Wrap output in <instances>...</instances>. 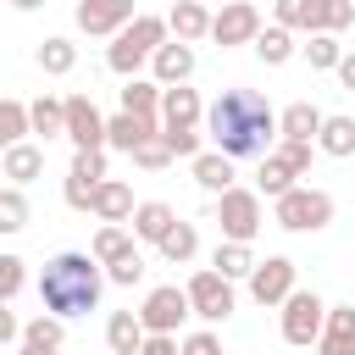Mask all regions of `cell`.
<instances>
[{"label":"cell","instance_id":"36","mask_svg":"<svg viewBox=\"0 0 355 355\" xmlns=\"http://www.w3.org/2000/svg\"><path fill=\"white\" fill-rule=\"evenodd\" d=\"M22 227H28V194L17 183H6L0 189V233H22Z\"/></svg>","mask_w":355,"mask_h":355},{"label":"cell","instance_id":"13","mask_svg":"<svg viewBox=\"0 0 355 355\" xmlns=\"http://www.w3.org/2000/svg\"><path fill=\"white\" fill-rule=\"evenodd\" d=\"M133 17H139L133 0H78V28H83L89 39H111V33H122Z\"/></svg>","mask_w":355,"mask_h":355},{"label":"cell","instance_id":"14","mask_svg":"<svg viewBox=\"0 0 355 355\" xmlns=\"http://www.w3.org/2000/svg\"><path fill=\"white\" fill-rule=\"evenodd\" d=\"M100 178H105V150H78L72 166H67V205L89 211V194H94Z\"/></svg>","mask_w":355,"mask_h":355},{"label":"cell","instance_id":"43","mask_svg":"<svg viewBox=\"0 0 355 355\" xmlns=\"http://www.w3.org/2000/svg\"><path fill=\"white\" fill-rule=\"evenodd\" d=\"M139 277H144V255H139V250H133V255H122V261H111V266H105V283H116V288H133V283H139Z\"/></svg>","mask_w":355,"mask_h":355},{"label":"cell","instance_id":"2","mask_svg":"<svg viewBox=\"0 0 355 355\" xmlns=\"http://www.w3.org/2000/svg\"><path fill=\"white\" fill-rule=\"evenodd\" d=\"M100 294H105V272L94 255L83 250H61L44 261V277H39V300L50 316H83V311H100Z\"/></svg>","mask_w":355,"mask_h":355},{"label":"cell","instance_id":"5","mask_svg":"<svg viewBox=\"0 0 355 355\" xmlns=\"http://www.w3.org/2000/svg\"><path fill=\"white\" fill-rule=\"evenodd\" d=\"M272 216L288 233H322L333 222V194L327 189H311V183H294V189H283L272 200Z\"/></svg>","mask_w":355,"mask_h":355},{"label":"cell","instance_id":"39","mask_svg":"<svg viewBox=\"0 0 355 355\" xmlns=\"http://www.w3.org/2000/svg\"><path fill=\"white\" fill-rule=\"evenodd\" d=\"M128 155H133V166H144V172H161V166L172 161V150H166V139H161V128H155V133H150L144 144H133Z\"/></svg>","mask_w":355,"mask_h":355},{"label":"cell","instance_id":"24","mask_svg":"<svg viewBox=\"0 0 355 355\" xmlns=\"http://www.w3.org/2000/svg\"><path fill=\"white\" fill-rule=\"evenodd\" d=\"M105 344H111V355H139V344H144V322H139V311H111V322H105Z\"/></svg>","mask_w":355,"mask_h":355},{"label":"cell","instance_id":"47","mask_svg":"<svg viewBox=\"0 0 355 355\" xmlns=\"http://www.w3.org/2000/svg\"><path fill=\"white\" fill-rule=\"evenodd\" d=\"M333 72H338V83L355 94V55H338V67H333Z\"/></svg>","mask_w":355,"mask_h":355},{"label":"cell","instance_id":"23","mask_svg":"<svg viewBox=\"0 0 355 355\" xmlns=\"http://www.w3.org/2000/svg\"><path fill=\"white\" fill-rule=\"evenodd\" d=\"M322 116H327V111H316L311 100H294V105H283V111H277V139H311V144H316Z\"/></svg>","mask_w":355,"mask_h":355},{"label":"cell","instance_id":"17","mask_svg":"<svg viewBox=\"0 0 355 355\" xmlns=\"http://www.w3.org/2000/svg\"><path fill=\"white\" fill-rule=\"evenodd\" d=\"M166 33L183 39V44H200V39L211 33V6H205V0H178V6L166 11Z\"/></svg>","mask_w":355,"mask_h":355},{"label":"cell","instance_id":"16","mask_svg":"<svg viewBox=\"0 0 355 355\" xmlns=\"http://www.w3.org/2000/svg\"><path fill=\"white\" fill-rule=\"evenodd\" d=\"M161 128H200L205 122V105H200V94L189 89V83H172V89H161Z\"/></svg>","mask_w":355,"mask_h":355},{"label":"cell","instance_id":"11","mask_svg":"<svg viewBox=\"0 0 355 355\" xmlns=\"http://www.w3.org/2000/svg\"><path fill=\"white\" fill-rule=\"evenodd\" d=\"M255 33H261V11H255L250 0H227L222 11H211V33H205V39H216V44L227 50V44H250Z\"/></svg>","mask_w":355,"mask_h":355},{"label":"cell","instance_id":"25","mask_svg":"<svg viewBox=\"0 0 355 355\" xmlns=\"http://www.w3.org/2000/svg\"><path fill=\"white\" fill-rule=\"evenodd\" d=\"M316 150L349 161V155H355V116H322V128H316Z\"/></svg>","mask_w":355,"mask_h":355},{"label":"cell","instance_id":"31","mask_svg":"<svg viewBox=\"0 0 355 355\" xmlns=\"http://www.w3.org/2000/svg\"><path fill=\"white\" fill-rule=\"evenodd\" d=\"M155 250H161V255H166L172 266L194 261V250H200V227H194V222H172V227H166V239H161Z\"/></svg>","mask_w":355,"mask_h":355},{"label":"cell","instance_id":"46","mask_svg":"<svg viewBox=\"0 0 355 355\" xmlns=\"http://www.w3.org/2000/svg\"><path fill=\"white\" fill-rule=\"evenodd\" d=\"M139 355H178V338H172V333H144Z\"/></svg>","mask_w":355,"mask_h":355},{"label":"cell","instance_id":"45","mask_svg":"<svg viewBox=\"0 0 355 355\" xmlns=\"http://www.w3.org/2000/svg\"><path fill=\"white\" fill-rule=\"evenodd\" d=\"M17 338H22V322H17L11 300H0V344H17Z\"/></svg>","mask_w":355,"mask_h":355},{"label":"cell","instance_id":"28","mask_svg":"<svg viewBox=\"0 0 355 355\" xmlns=\"http://www.w3.org/2000/svg\"><path fill=\"white\" fill-rule=\"evenodd\" d=\"M89 255H94L100 266H111V261H122V255H133V233H128L122 222H105V227L94 233V244H89Z\"/></svg>","mask_w":355,"mask_h":355},{"label":"cell","instance_id":"3","mask_svg":"<svg viewBox=\"0 0 355 355\" xmlns=\"http://www.w3.org/2000/svg\"><path fill=\"white\" fill-rule=\"evenodd\" d=\"M155 44H166V17H150L139 11L122 33H111V50H105V67L116 78H139V67L155 55Z\"/></svg>","mask_w":355,"mask_h":355},{"label":"cell","instance_id":"30","mask_svg":"<svg viewBox=\"0 0 355 355\" xmlns=\"http://www.w3.org/2000/svg\"><path fill=\"white\" fill-rule=\"evenodd\" d=\"M122 111H133V116H155L161 111V83L155 78H128V89H122ZM161 122V116H155Z\"/></svg>","mask_w":355,"mask_h":355},{"label":"cell","instance_id":"18","mask_svg":"<svg viewBox=\"0 0 355 355\" xmlns=\"http://www.w3.org/2000/svg\"><path fill=\"white\" fill-rule=\"evenodd\" d=\"M89 211H94L100 222H128V216H133V189H128L122 178H100L94 194H89Z\"/></svg>","mask_w":355,"mask_h":355},{"label":"cell","instance_id":"44","mask_svg":"<svg viewBox=\"0 0 355 355\" xmlns=\"http://www.w3.org/2000/svg\"><path fill=\"white\" fill-rule=\"evenodd\" d=\"M178 355H222V344H216V333H189L178 344Z\"/></svg>","mask_w":355,"mask_h":355},{"label":"cell","instance_id":"20","mask_svg":"<svg viewBox=\"0 0 355 355\" xmlns=\"http://www.w3.org/2000/svg\"><path fill=\"white\" fill-rule=\"evenodd\" d=\"M189 172H194V183L205 189V194H222V189H233V155H222V150H200V155H189Z\"/></svg>","mask_w":355,"mask_h":355},{"label":"cell","instance_id":"21","mask_svg":"<svg viewBox=\"0 0 355 355\" xmlns=\"http://www.w3.org/2000/svg\"><path fill=\"white\" fill-rule=\"evenodd\" d=\"M39 172H44V150H39V144H28V139H22V144L0 150V178H11L17 189H28Z\"/></svg>","mask_w":355,"mask_h":355},{"label":"cell","instance_id":"19","mask_svg":"<svg viewBox=\"0 0 355 355\" xmlns=\"http://www.w3.org/2000/svg\"><path fill=\"white\" fill-rule=\"evenodd\" d=\"M161 122L155 116H133V111H116V116H105V150H133V144H144L150 133H155Z\"/></svg>","mask_w":355,"mask_h":355},{"label":"cell","instance_id":"42","mask_svg":"<svg viewBox=\"0 0 355 355\" xmlns=\"http://www.w3.org/2000/svg\"><path fill=\"white\" fill-rule=\"evenodd\" d=\"M28 283V261L22 255H0V300H17Z\"/></svg>","mask_w":355,"mask_h":355},{"label":"cell","instance_id":"9","mask_svg":"<svg viewBox=\"0 0 355 355\" xmlns=\"http://www.w3.org/2000/svg\"><path fill=\"white\" fill-rule=\"evenodd\" d=\"M183 316H189V294H183L178 283L150 288V294H144V305H139L144 333H178V327H183Z\"/></svg>","mask_w":355,"mask_h":355},{"label":"cell","instance_id":"32","mask_svg":"<svg viewBox=\"0 0 355 355\" xmlns=\"http://www.w3.org/2000/svg\"><path fill=\"white\" fill-rule=\"evenodd\" d=\"M316 344L355 349V305H327V316H322V338H316Z\"/></svg>","mask_w":355,"mask_h":355},{"label":"cell","instance_id":"48","mask_svg":"<svg viewBox=\"0 0 355 355\" xmlns=\"http://www.w3.org/2000/svg\"><path fill=\"white\" fill-rule=\"evenodd\" d=\"M316 355H355V349H338V344H316Z\"/></svg>","mask_w":355,"mask_h":355},{"label":"cell","instance_id":"49","mask_svg":"<svg viewBox=\"0 0 355 355\" xmlns=\"http://www.w3.org/2000/svg\"><path fill=\"white\" fill-rule=\"evenodd\" d=\"M11 6H17V11H39L44 0H11Z\"/></svg>","mask_w":355,"mask_h":355},{"label":"cell","instance_id":"29","mask_svg":"<svg viewBox=\"0 0 355 355\" xmlns=\"http://www.w3.org/2000/svg\"><path fill=\"white\" fill-rule=\"evenodd\" d=\"M250 44H255V55H261L266 67H283V61L294 55V33H288L283 22H272V28H261V33L250 39Z\"/></svg>","mask_w":355,"mask_h":355},{"label":"cell","instance_id":"10","mask_svg":"<svg viewBox=\"0 0 355 355\" xmlns=\"http://www.w3.org/2000/svg\"><path fill=\"white\" fill-rule=\"evenodd\" d=\"M61 111H67V133L61 139H72L78 150H105V116H100V105L89 94H67Z\"/></svg>","mask_w":355,"mask_h":355},{"label":"cell","instance_id":"12","mask_svg":"<svg viewBox=\"0 0 355 355\" xmlns=\"http://www.w3.org/2000/svg\"><path fill=\"white\" fill-rule=\"evenodd\" d=\"M250 294H255V305H283L288 300V288H294V261L288 255H266V261H255L250 266Z\"/></svg>","mask_w":355,"mask_h":355},{"label":"cell","instance_id":"27","mask_svg":"<svg viewBox=\"0 0 355 355\" xmlns=\"http://www.w3.org/2000/svg\"><path fill=\"white\" fill-rule=\"evenodd\" d=\"M28 133H39V139H61V133H67V111H61L55 94H39V100L28 105Z\"/></svg>","mask_w":355,"mask_h":355},{"label":"cell","instance_id":"37","mask_svg":"<svg viewBox=\"0 0 355 355\" xmlns=\"http://www.w3.org/2000/svg\"><path fill=\"white\" fill-rule=\"evenodd\" d=\"M28 139V105L22 100H0V150Z\"/></svg>","mask_w":355,"mask_h":355},{"label":"cell","instance_id":"7","mask_svg":"<svg viewBox=\"0 0 355 355\" xmlns=\"http://www.w3.org/2000/svg\"><path fill=\"white\" fill-rule=\"evenodd\" d=\"M183 294H189V316H200V322H227L233 316V283L216 266H200L183 283Z\"/></svg>","mask_w":355,"mask_h":355},{"label":"cell","instance_id":"50","mask_svg":"<svg viewBox=\"0 0 355 355\" xmlns=\"http://www.w3.org/2000/svg\"><path fill=\"white\" fill-rule=\"evenodd\" d=\"M22 355H61V349H39V344H22Z\"/></svg>","mask_w":355,"mask_h":355},{"label":"cell","instance_id":"15","mask_svg":"<svg viewBox=\"0 0 355 355\" xmlns=\"http://www.w3.org/2000/svg\"><path fill=\"white\" fill-rule=\"evenodd\" d=\"M150 72H155V83H161V89H172V83H189V72H194V44H183V39H166V44H155V55H150Z\"/></svg>","mask_w":355,"mask_h":355},{"label":"cell","instance_id":"8","mask_svg":"<svg viewBox=\"0 0 355 355\" xmlns=\"http://www.w3.org/2000/svg\"><path fill=\"white\" fill-rule=\"evenodd\" d=\"M322 316H327L322 294H311V288H288V300H283V344L311 349V344L322 338Z\"/></svg>","mask_w":355,"mask_h":355},{"label":"cell","instance_id":"41","mask_svg":"<svg viewBox=\"0 0 355 355\" xmlns=\"http://www.w3.org/2000/svg\"><path fill=\"white\" fill-rule=\"evenodd\" d=\"M161 139H166L172 161H178V155L189 161V155H200V150H205V133H200V128H161Z\"/></svg>","mask_w":355,"mask_h":355},{"label":"cell","instance_id":"1","mask_svg":"<svg viewBox=\"0 0 355 355\" xmlns=\"http://www.w3.org/2000/svg\"><path fill=\"white\" fill-rule=\"evenodd\" d=\"M205 133L222 155L244 161V155H266V144L277 139V111L266 105V94L255 89H222L205 105Z\"/></svg>","mask_w":355,"mask_h":355},{"label":"cell","instance_id":"40","mask_svg":"<svg viewBox=\"0 0 355 355\" xmlns=\"http://www.w3.org/2000/svg\"><path fill=\"white\" fill-rule=\"evenodd\" d=\"M272 155H277V161H283L294 178H305V172H311V155H316V144H311V139H283Z\"/></svg>","mask_w":355,"mask_h":355},{"label":"cell","instance_id":"26","mask_svg":"<svg viewBox=\"0 0 355 355\" xmlns=\"http://www.w3.org/2000/svg\"><path fill=\"white\" fill-rule=\"evenodd\" d=\"M33 61H39V72H50V78H67V72L78 67V44H72L67 33H50V39L33 50Z\"/></svg>","mask_w":355,"mask_h":355},{"label":"cell","instance_id":"22","mask_svg":"<svg viewBox=\"0 0 355 355\" xmlns=\"http://www.w3.org/2000/svg\"><path fill=\"white\" fill-rule=\"evenodd\" d=\"M133 239H144V244H161L166 239V227L178 222V211L166 205V200H144V205H133Z\"/></svg>","mask_w":355,"mask_h":355},{"label":"cell","instance_id":"51","mask_svg":"<svg viewBox=\"0 0 355 355\" xmlns=\"http://www.w3.org/2000/svg\"><path fill=\"white\" fill-rule=\"evenodd\" d=\"M205 6H227V0H205Z\"/></svg>","mask_w":355,"mask_h":355},{"label":"cell","instance_id":"33","mask_svg":"<svg viewBox=\"0 0 355 355\" xmlns=\"http://www.w3.org/2000/svg\"><path fill=\"white\" fill-rule=\"evenodd\" d=\"M211 266H216L227 283H239V277H250L255 255H250V244H233V239H222V244H216V255H211Z\"/></svg>","mask_w":355,"mask_h":355},{"label":"cell","instance_id":"38","mask_svg":"<svg viewBox=\"0 0 355 355\" xmlns=\"http://www.w3.org/2000/svg\"><path fill=\"white\" fill-rule=\"evenodd\" d=\"M300 50H305V61H311V67H322V72H333V67H338V55H344L338 33H311V44H300Z\"/></svg>","mask_w":355,"mask_h":355},{"label":"cell","instance_id":"35","mask_svg":"<svg viewBox=\"0 0 355 355\" xmlns=\"http://www.w3.org/2000/svg\"><path fill=\"white\" fill-rule=\"evenodd\" d=\"M61 338H67V327H61V316H33V322H22V344H39V349H61Z\"/></svg>","mask_w":355,"mask_h":355},{"label":"cell","instance_id":"4","mask_svg":"<svg viewBox=\"0 0 355 355\" xmlns=\"http://www.w3.org/2000/svg\"><path fill=\"white\" fill-rule=\"evenodd\" d=\"M272 22L288 33H344L355 22V0H272Z\"/></svg>","mask_w":355,"mask_h":355},{"label":"cell","instance_id":"34","mask_svg":"<svg viewBox=\"0 0 355 355\" xmlns=\"http://www.w3.org/2000/svg\"><path fill=\"white\" fill-rule=\"evenodd\" d=\"M255 183H261L255 194H266V200H277L283 189H294V172H288V166H283V161H277V155L266 150V155H261V172H255Z\"/></svg>","mask_w":355,"mask_h":355},{"label":"cell","instance_id":"6","mask_svg":"<svg viewBox=\"0 0 355 355\" xmlns=\"http://www.w3.org/2000/svg\"><path fill=\"white\" fill-rule=\"evenodd\" d=\"M216 222H222V239H233V244H250L255 233H261V194L255 189H222L216 194Z\"/></svg>","mask_w":355,"mask_h":355}]
</instances>
